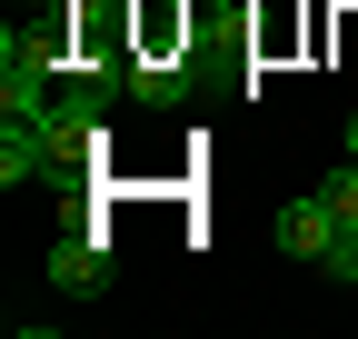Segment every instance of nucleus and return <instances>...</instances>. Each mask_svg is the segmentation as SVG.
Returning <instances> with one entry per match:
<instances>
[{"label":"nucleus","instance_id":"4","mask_svg":"<svg viewBox=\"0 0 358 339\" xmlns=\"http://www.w3.org/2000/svg\"><path fill=\"white\" fill-rule=\"evenodd\" d=\"M319 270H329V279H358V230H338V240H329V260H319Z\"/></svg>","mask_w":358,"mask_h":339},{"label":"nucleus","instance_id":"3","mask_svg":"<svg viewBox=\"0 0 358 339\" xmlns=\"http://www.w3.org/2000/svg\"><path fill=\"white\" fill-rule=\"evenodd\" d=\"M319 200H329V209H338V220L358 230V160H348V150H338V170H329V180H319Z\"/></svg>","mask_w":358,"mask_h":339},{"label":"nucleus","instance_id":"2","mask_svg":"<svg viewBox=\"0 0 358 339\" xmlns=\"http://www.w3.org/2000/svg\"><path fill=\"white\" fill-rule=\"evenodd\" d=\"M50 289H110V240L100 230H70L50 249Z\"/></svg>","mask_w":358,"mask_h":339},{"label":"nucleus","instance_id":"1","mask_svg":"<svg viewBox=\"0 0 358 339\" xmlns=\"http://www.w3.org/2000/svg\"><path fill=\"white\" fill-rule=\"evenodd\" d=\"M268 230H279V249H289V260H329V240H338L348 220H338V209H329L319 190H308V200H289V209H279Z\"/></svg>","mask_w":358,"mask_h":339}]
</instances>
